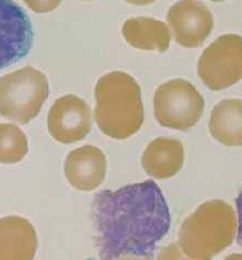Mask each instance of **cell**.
Returning a JSON list of instances; mask_svg holds the SVG:
<instances>
[{
  "label": "cell",
  "instance_id": "1",
  "mask_svg": "<svg viewBox=\"0 0 242 260\" xmlns=\"http://www.w3.org/2000/svg\"><path fill=\"white\" fill-rule=\"evenodd\" d=\"M92 220L101 260L122 256L150 259L170 230L171 214L160 187L146 180L96 193Z\"/></svg>",
  "mask_w": 242,
  "mask_h": 260
},
{
  "label": "cell",
  "instance_id": "2",
  "mask_svg": "<svg viewBox=\"0 0 242 260\" xmlns=\"http://www.w3.org/2000/svg\"><path fill=\"white\" fill-rule=\"evenodd\" d=\"M94 118L99 128L114 140H126L144 123L142 90L135 78L112 72L99 78L94 89Z\"/></svg>",
  "mask_w": 242,
  "mask_h": 260
},
{
  "label": "cell",
  "instance_id": "3",
  "mask_svg": "<svg viewBox=\"0 0 242 260\" xmlns=\"http://www.w3.org/2000/svg\"><path fill=\"white\" fill-rule=\"evenodd\" d=\"M237 232V214L229 203L206 201L185 218L179 231V245L192 259L211 260L229 247Z\"/></svg>",
  "mask_w": 242,
  "mask_h": 260
},
{
  "label": "cell",
  "instance_id": "4",
  "mask_svg": "<svg viewBox=\"0 0 242 260\" xmlns=\"http://www.w3.org/2000/svg\"><path fill=\"white\" fill-rule=\"evenodd\" d=\"M50 92L45 75L26 66L0 78V114L22 124L39 114Z\"/></svg>",
  "mask_w": 242,
  "mask_h": 260
},
{
  "label": "cell",
  "instance_id": "5",
  "mask_svg": "<svg viewBox=\"0 0 242 260\" xmlns=\"http://www.w3.org/2000/svg\"><path fill=\"white\" fill-rule=\"evenodd\" d=\"M203 95L185 79H172L157 88L154 110L157 122L163 127L188 131L197 124L204 111Z\"/></svg>",
  "mask_w": 242,
  "mask_h": 260
},
{
  "label": "cell",
  "instance_id": "6",
  "mask_svg": "<svg viewBox=\"0 0 242 260\" xmlns=\"http://www.w3.org/2000/svg\"><path fill=\"white\" fill-rule=\"evenodd\" d=\"M197 73L211 90L219 91L242 79V37L224 34L200 55Z\"/></svg>",
  "mask_w": 242,
  "mask_h": 260
},
{
  "label": "cell",
  "instance_id": "7",
  "mask_svg": "<svg viewBox=\"0 0 242 260\" xmlns=\"http://www.w3.org/2000/svg\"><path fill=\"white\" fill-rule=\"evenodd\" d=\"M34 31L26 12L13 0H0V70L29 55Z\"/></svg>",
  "mask_w": 242,
  "mask_h": 260
},
{
  "label": "cell",
  "instance_id": "8",
  "mask_svg": "<svg viewBox=\"0 0 242 260\" xmlns=\"http://www.w3.org/2000/svg\"><path fill=\"white\" fill-rule=\"evenodd\" d=\"M176 42L186 49L200 46L214 28V18L209 7L198 0H180L167 15Z\"/></svg>",
  "mask_w": 242,
  "mask_h": 260
},
{
  "label": "cell",
  "instance_id": "9",
  "mask_svg": "<svg viewBox=\"0 0 242 260\" xmlns=\"http://www.w3.org/2000/svg\"><path fill=\"white\" fill-rule=\"evenodd\" d=\"M92 127V115L87 102L75 94H66L54 102L48 113V129L64 144L84 140Z\"/></svg>",
  "mask_w": 242,
  "mask_h": 260
},
{
  "label": "cell",
  "instance_id": "10",
  "mask_svg": "<svg viewBox=\"0 0 242 260\" xmlns=\"http://www.w3.org/2000/svg\"><path fill=\"white\" fill-rule=\"evenodd\" d=\"M107 173V159L98 147L86 145L67 156L65 174L72 186L78 190H93L103 181Z\"/></svg>",
  "mask_w": 242,
  "mask_h": 260
},
{
  "label": "cell",
  "instance_id": "11",
  "mask_svg": "<svg viewBox=\"0 0 242 260\" xmlns=\"http://www.w3.org/2000/svg\"><path fill=\"white\" fill-rule=\"evenodd\" d=\"M184 146L174 138H157L145 148L142 165L145 172L155 179H169L182 169Z\"/></svg>",
  "mask_w": 242,
  "mask_h": 260
},
{
  "label": "cell",
  "instance_id": "12",
  "mask_svg": "<svg viewBox=\"0 0 242 260\" xmlns=\"http://www.w3.org/2000/svg\"><path fill=\"white\" fill-rule=\"evenodd\" d=\"M123 38L126 42L142 51H168L171 34L168 25L150 17L130 18L123 23Z\"/></svg>",
  "mask_w": 242,
  "mask_h": 260
},
{
  "label": "cell",
  "instance_id": "13",
  "mask_svg": "<svg viewBox=\"0 0 242 260\" xmlns=\"http://www.w3.org/2000/svg\"><path fill=\"white\" fill-rule=\"evenodd\" d=\"M209 128L220 144L242 146V100L225 99L218 102L212 110Z\"/></svg>",
  "mask_w": 242,
  "mask_h": 260
},
{
  "label": "cell",
  "instance_id": "14",
  "mask_svg": "<svg viewBox=\"0 0 242 260\" xmlns=\"http://www.w3.org/2000/svg\"><path fill=\"white\" fill-rule=\"evenodd\" d=\"M27 152L24 133L12 124H0V161L16 162Z\"/></svg>",
  "mask_w": 242,
  "mask_h": 260
},
{
  "label": "cell",
  "instance_id": "15",
  "mask_svg": "<svg viewBox=\"0 0 242 260\" xmlns=\"http://www.w3.org/2000/svg\"><path fill=\"white\" fill-rule=\"evenodd\" d=\"M157 260H192V258L185 254L179 243H171L163 246Z\"/></svg>",
  "mask_w": 242,
  "mask_h": 260
},
{
  "label": "cell",
  "instance_id": "16",
  "mask_svg": "<svg viewBox=\"0 0 242 260\" xmlns=\"http://www.w3.org/2000/svg\"><path fill=\"white\" fill-rule=\"evenodd\" d=\"M29 8L37 13H46L57 9L61 0H22Z\"/></svg>",
  "mask_w": 242,
  "mask_h": 260
},
{
  "label": "cell",
  "instance_id": "17",
  "mask_svg": "<svg viewBox=\"0 0 242 260\" xmlns=\"http://www.w3.org/2000/svg\"><path fill=\"white\" fill-rule=\"evenodd\" d=\"M237 214H238V232H237V243L242 247V191L239 193L236 200Z\"/></svg>",
  "mask_w": 242,
  "mask_h": 260
},
{
  "label": "cell",
  "instance_id": "18",
  "mask_svg": "<svg viewBox=\"0 0 242 260\" xmlns=\"http://www.w3.org/2000/svg\"><path fill=\"white\" fill-rule=\"evenodd\" d=\"M125 2L128 4L136 5V6H145V5L153 4L156 2V0H125Z\"/></svg>",
  "mask_w": 242,
  "mask_h": 260
},
{
  "label": "cell",
  "instance_id": "19",
  "mask_svg": "<svg viewBox=\"0 0 242 260\" xmlns=\"http://www.w3.org/2000/svg\"><path fill=\"white\" fill-rule=\"evenodd\" d=\"M224 260H242V255L241 254H232L230 256H228Z\"/></svg>",
  "mask_w": 242,
  "mask_h": 260
},
{
  "label": "cell",
  "instance_id": "20",
  "mask_svg": "<svg viewBox=\"0 0 242 260\" xmlns=\"http://www.w3.org/2000/svg\"><path fill=\"white\" fill-rule=\"evenodd\" d=\"M211 2H215V3H219V2H225V0H211Z\"/></svg>",
  "mask_w": 242,
  "mask_h": 260
}]
</instances>
